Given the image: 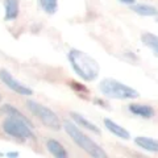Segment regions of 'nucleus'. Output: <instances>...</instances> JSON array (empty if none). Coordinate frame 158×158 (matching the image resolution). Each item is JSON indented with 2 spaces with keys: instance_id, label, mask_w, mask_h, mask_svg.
Here are the masks:
<instances>
[{
  "instance_id": "1",
  "label": "nucleus",
  "mask_w": 158,
  "mask_h": 158,
  "mask_svg": "<svg viewBox=\"0 0 158 158\" xmlns=\"http://www.w3.org/2000/svg\"><path fill=\"white\" fill-rule=\"evenodd\" d=\"M67 59L77 75L86 82H94L100 74V65L94 57L78 49H71Z\"/></svg>"
},
{
  "instance_id": "2",
  "label": "nucleus",
  "mask_w": 158,
  "mask_h": 158,
  "mask_svg": "<svg viewBox=\"0 0 158 158\" xmlns=\"http://www.w3.org/2000/svg\"><path fill=\"white\" fill-rule=\"evenodd\" d=\"M63 128L69 136H70L71 140L75 142V144L83 149L90 157L92 158H108L106 150L103 149L100 145H98L92 138L88 137L86 133H83L79 128L74 124L73 121H65L63 123Z\"/></svg>"
},
{
  "instance_id": "3",
  "label": "nucleus",
  "mask_w": 158,
  "mask_h": 158,
  "mask_svg": "<svg viewBox=\"0 0 158 158\" xmlns=\"http://www.w3.org/2000/svg\"><path fill=\"white\" fill-rule=\"evenodd\" d=\"M99 90L104 96L110 99H117V100H132L140 96L137 90L133 87L124 85V83L116 81L113 78H104L99 83Z\"/></svg>"
},
{
  "instance_id": "4",
  "label": "nucleus",
  "mask_w": 158,
  "mask_h": 158,
  "mask_svg": "<svg viewBox=\"0 0 158 158\" xmlns=\"http://www.w3.org/2000/svg\"><path fill=\"white\" fill-rule=\"evenodd\" d=\"M27 107L44 125L52 128V129H56V131H58L61 128V120H59L58 115L54 111H52L50 108L40 104V103L34 100H28Z\"/></svg>"
},
{
  "instance_id": "5",
  "label": "nucleus",
  "mask_w": 158,
  "mask_h": 158,
  "mask_svg": "<svg viewBox=\"0 0 158 158\" xmlns=\"http://www.w3.org/2000/svg\"><path fill=\"white\" fill-rule=\"evenodd\" d=\"M2 128L6 135L19 138V140H29V138H34V133L32 132V128L28 124H25L21 120L13 117H8L3 121Z\"/></svg>"
},
{
  "instance_id": "6",
  "label": "nucleus",
  "mask_w": 158,
  "mask_h": 158,
  "mask_svg": "<svg viewBox=\"0 0 158 158\" xmlns=\"http://www.w3.org/2000/svg\"><path fill=\"white\" fill-rule=\"evenodd\" d=\"M0 81H2L4 85L9 88V90H12L13 92L19 94V95L31 96L33 94L32 88L24 86L21 82H19L11 73H9L8 70H6V69H2V70H0Z\"/></svg>"
},
{
  "instance_id": "7",
  "label": "nucleus",
  "mask_w": 158,
  "mask_h": 158,
  "mask_svg": "<svg viewBox=\"0 0 158 158\" xmlns=\"http://www.w3.org/2000/svg\"><path fill=\"white\" fill-rule=\"evenodd\" d=\"M128 110H129V112H132L133 115L140 116L142 118H152L156 115V111L153 107L148 106V104H140V103H132V104L128 106Z\"/></svg>"
},
{
  "instance_id": "8",
  "label": "nucleus",
  "mask_w": 158,
  "mask_h": 158,
  "mask_svg": "<svg viewBox=\"0 0 158 158\" xmlns=\"http://www.w3.org/2000/svg\"><path fill=\"white\" fill-rule=\"evenodd\" d=\"M4 20L12 21L19 17L20 13V0H4Z\"/></svg>"
},
{
  "instance_id": "9",
  "label": "nucleus",
  "mask_w": 158,
  "mask_h": 158,
  "mask_svg": "<svg viewBox=\"0 0 158 158\" xmlns=\"http://www.w3.org/2000/svg\"><path fill=\"white\" fill-rule=\"evenodd\" d=\"M104 125L112 135L117 136L118 138H121V140H129L131 138V133L128 132L124 127L116 124V123L113 120H111V118H108V117L104 118Z\"/></svg>"
},
{
  "instance_id": "10",
  "label": "nucleus",
  "mask_w": 158,
  "mask_h": 158,
  "mask_svg": "<svg viewBox=\"0 0 158 158\" xmlns=\"http://www.w3.org/2000/svg\"><path fill=\"white\" fill-rule=\"evenodd\" d=\"M70 116H71V118H73V121H75L78 125L83 127L85 129L90 131V132H92V133H95V135H100V129H99V127L95 125V124H92L90 120H87V118L83 116V115H81V113H78V112H71Z\"/></svg>"
},
{
  "instance_id": "11",
  "label": "nucleus",
  "mask_w": 158,
  "mask_h": 158,
  "mask_svg": "<svg viewBox=\"0 0 158 158\" xmlns=\"http://www.w3.org/2000/svg\"><path fill=\"white\" fill-rule=\"evenodd\" d=\"M141 42L158 58V36L152 32H144L141 34Z\"/></svg>"
},
{
  "instance_id": "12",
  "label": "nucleus",
  "mask_w": 158,
  "mask_h": 158,
  "mask_svg": "<svg viewBox=\"0 0 158 158\" xmlns=\"http://www.w3.org/2000/svg\"><path fill=\"white\" fill-rule=\"evenodd\" d=\"M135 142L137 146L142 148L148 152L152 153H158V140L152 137H145V136H138L135 138Z\"/></svg>"
},
{
  "instance_id": "13",
  "label": "nucleus",
  "mask_w": 158,
  "mask_h": 158,
  "mask_svg": "<svg viewBox=\"0 0 158 158\" xmlns=\"http://www.w3.org/2000/svg\"><path fill=\"white\" fill-rule=\"evenodd\" d=\"M46 148L48 150L52 153L54 158H67V152L63 148V145L59 141L54 140V138H49L46 141Z\"/></svg>"
},
{
  "instance_id": "14",
  "label": "nucleus",
  "mask_w": 158,
  "mask_h": 158,
  "mask_svg": "<svg viewBox=\"0 0 158 158\" xmlns=\"http://www.w3.org/2000/svg\"><path fill=\"white\" fill-rule=\"evenodd\" d=\"M131 9L133 12H136L137 15L144 16V17L158 16V9L154 6H150V4H145V3L133 4V6H131Z\"/></svg>"
},
{
  "instance_id": "15",
  "label": "nucleus",
  "mask_w": 158,
  "mask_h": 158,
  "mask_svg": "<svg viewBox=\"0 0 158 158\" xmlns=\"http://www.w3.org/2000/svg\"><path fill=\"white\" fill-rule=\"evenodd\" d=\"M2 112L6 113V115H8V117H13V118H17V120H21V121L25 123V124H28L31 128H33V123L29 120V118L25 115H23V113L17 110V108H15L13 106H11V104H4L2 107Z\"/></svg>"
},
{
  "instance_id": "16",
  "label": "nucleus",
  "mask_w": 158,
  "mask_h": 158,
  "mask_svg": "<svg viewBox=\"0 0 158 158\" xmlns=\"http://www.w3.org/2000/svg\"><path fill=\"white\" fill-rule=\"evenodd\" d=\"M42 11L48 15H54L58 11V0H38Z\"/></svg>"
},
{
  "instance_id": "17",
  "label": "nucleus",
  "mask_w": 158,
  "mask_h": 158,
  "mask_svg": "<svg viewBox=\"0 0 158 158\" xmlns=\"http://www.w3.org/2000/svg\"><path fill=\"white\" fill-rule=\"evenodd\" d=\"M70 86L74 88V91H81V92H87V88L81 85V83H78V82H71L70 83Z\"/></svg>"
},
{
  "instance_id": "18",
  "label": "nucleus",
  "mask_w": 158,
  "mask_h": 158,
  "mask_svg": "<svg viewBox=\"0 0 158 158\" xmlns=\"http://www.w3.org/2000/svg\"><path fill=\"white\" fill-rule=\"evenodd\" d=\"M6 157L7 158H19V153L17 152H9V153H6Z\"/></svg>"
},
{
  "instance_id": "19",
  "label": "nucleus",
  "mask_w": 158,
  "mask_h": 158,
  "mask_svg": "<svg viewBox=\"0 0 158 158\" xmlns=\"http://www.w3.org/2000/svg\"><path fill=\"white\" fill-rule=\"evenodd\" d=\"M120 3H123V4H127V6H133V4L136 3V0H118Z\"/></svg>"
},
{
  "instance_id": "20",
  "label": "nucleus",
  "mask_w": 158,
  "mask_h": 158,
  "mask_svg": "<svg viewBox=\"0 0 158 158\" xmlns=\"http://www.w3.org/2000/svg\"><path fill=\"white\" fill-rule=\"evenodd\" d=\"M0 100H2V95H0Z\"/></svg>"
},
{
  "instance_id": "21",
  "label": "nucleus",
  "mask_w": 158,
  "mask_h": 158,
  "mask_svg": "<svg viewBox=\"0 0 158 158\" xmlns=\"http://www.w3.org/2000/svg\"><path fill=\"white\" fill-rule=\"evenodd\" d=\"M157 21H158V17H157Z\"/></svg>"
}]
</instances>
